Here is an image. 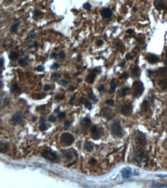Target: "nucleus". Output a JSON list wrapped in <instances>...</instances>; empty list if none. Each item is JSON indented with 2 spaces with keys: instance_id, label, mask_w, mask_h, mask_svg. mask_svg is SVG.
I'll list each match as a JSON object with an SVG mask.
<instances>
[{
  "instance_id": "nucleus-35",
  "label": "nucleus",
  "mask_w": 167,
  "mask_h": 188,
  "mask_svg": "<svg viewBox=\"0 0 167 188\" xmlns=\"http://www.w3.org/2000/svg\"><path fill=\"white\" fill-rule=\"evenodd\" d=\"M59 84L62 85V86H63V87H66V85L68 84V83H67V81L65 80V79H63V80H60V82H59Z\"/></svg>"
},
{
  "instance_id": "nucleus-64",
  "label": "nucleus",
  "mask_w": 167,
  "mask_h": 188,
  "mask_svg": "<svg viewBox=\"0 0 167 188\" xmlns=\"http://www.w3.org/2000/svg\"><path fill=\"white\" fill-rule=\"evenodd\" d=\"M166 55H167V49H166Z\"/></svg>"
},
{
  "instance_id": "nucleus-11",
  "label": "nucleus",
  "mask_w": 167,
  "mask_h": 188,
  "mask_svg": "<svg viewBox=\"0 0 167 188\" xmlns=\"http://www.w3.org/2000/svg\"><path fill=\"white\" fill-rule=\"evenodd\" d=\"M112 15V10L109 8H106V9H104L102 11V15L103 18L109 19L111 17Z\"/></svg>"
},
{
  "instance_id": "nucleus-41",
  "label": "nucleus",
  "mask_w": 167,
  "mask_h": 188,
  "mask_svg": "<svg viewBox=\"0 0 167 188\" xmlns=\"http://www.w3.org/2000/svg\"><path fill=\"white\" fill-rule=\"evenodd\" d=\"M59 58L64 59V58H65V56H66V54H65V53H64L63 51H62V52H60V53H59Z\"/></svg>"
},
{
  "instance_id": "nucleus-20",
  "label": "nucleus",
  "mask_w": 167,
  "mask_h": 188,
  "mask_svg": "<svg viewBox=\"0 0 167 188\" xmlns=\"http://www.w3.org/2000/svg\"><path fill=\"white\" fill-rule=\"evenodd\" d=\"M159 85L160 87L163 89H167V79H162L160 80V83H159Z\"/></svg>"
},
{
  "instance_id": "nucleus-29",
  "label": "nucleus",
  "mask_w": 167,
  "mask_h": 188,
  "mask_svg": "<svg viewBox=\"0 0 167 188\" xmlns=\"http://www.w3.org/2000/svg\"><path fill=\"white\" fill-rule=\"evenodd\" d=\"M46 129H47V127H46V125L45 124V123H41L40 127H39V130L44 131V130H46Z\"/></svg>"
},
{
  "instance_id": "nucleus-2",
  "label": "nucleus",
  "mask_w": 167,
  "mask_h": 188,
  "mask_svg": "<svg viewBox=\"0 0 167 188\" xmlns=\"http://www.w3.org/2000/svg\"><path fill=\"white\" fill-rule=\"evenodd\" d=\"M74 137L73 136L69 133H65L63 134H62L60 137V143L62 145H63L65 147H68L73 143Z\"/></svg>"
},
{
  "instance_id": "nucleus-47",
  "label": "nucleus",
  "mask_w": 167,
  "mask_h": 188,
  "mask_svg": "<svg viewBox=\"0 0 167 188\" xmlns=\"http://www.w3.org/2000/svg\"><path fill=\"white\" fill-rule=\"evenodd\" d=\"M80 102H81L82 103H83V104L85 105L86 103H88V100H87L86 99H85V98H81V99H80Z\"/></svg>"
},
{
  "instance_id": "nucleus-33",
  "label": "nucleus",
  "mask_w": 167,
  "mask_h": 188,
  "mask_svg": "<svg viewBox=\"0 0 167 188\" xmlns=\"http://www.w3.org/2000/svg\"><path fill=\"white\" fill-rule=\"evenodd\" d=\"M103 44H104V41L102 40V39H99V40H97V42H96V45L98 46H102Z\"/></svg>"
},
{
  "instance_id": "nucleus-42",
  "label": "nucleus",
  "mask_w": 167,
  "mask_h": 188,
  "mask_svg": "<svg viewBox=\"0 0 167 188\" xmlns=\"http://www.w3.org/2000/svg\"><path fill=\"white\" fill-rule=\"evenodd\" d=\"M60 74H59V73H55L53 75V78L54 79H59V78H60Z\"/></svg>"
},
{
  "instance_id": "nucleus-23",
  "label": "nucleus",
  "mask_w": 167,
  "mask_h": 188,
  "mask_svg": "<svg viewBox=\"0 0 167 188\" xmlns=\"http://www.w3.org/2000/svg\"><path fill=\"white\" fill-rule=\"evenodd\" d=\"M157 73L159 74V76L167 75V69H166V68H161L159 70H157Z\"/></svg>"
},
{
  "instance_id": "nucleus-61",
  "label": "nucleus",
  "mask_w": 167,
  "mask_h": 188,
  "mask_svg": "<svg viewBox=\"0 0 167 188\" xmlns=\"http://www.w3.org/2000/svg\"><path fill=\"white\" fill-rule=\"evenodd\" d=\"M34 46H36V47H37V46H38V44H37V43H36V42H35V43H34Z\"/></svg>"
},
{
  "instance_id": "nucleus-48",
  "label": "nucleus",
  "mask_w": 167,
  "mask_h": 188,
  "mask_svg": "<svg viewBox=\"0 0 167 188\" xmlns=\"http://www.w3.org/2000/svg\"><path fill=\"white\" fill-rule=\"evenodd\" d=\"M52 68H53V69H58V68H59V64L54 63L53 65L52 66Z\"/></svg>"
},
{
  "instance_id": "nucleus-9",
  "label": "nucleus",
  "mask_w": 167,
  "mask_h": 188,
  "mask_svg": "<svg viewBox=\"0 0 167 188\" xmlns=\"http://www.w3.org/2000/svg\"><path fill=\"white\" fill-rule=\"evenodd\" d=\"M112 114V109L109 107H103L100 111V115L106 118H109Z\"/></svg>"
},
{
  "instance_id": "nucleus-30",
  "label": "nucleus",
  "mask_w": 167,
  "mask_h": 188,
  "mask_svg": "<svg viewBox=\"0 0 167 188\" xmlns=\"http://www.w3.org/2000/svg\"><path fill=\"white\" fill-rule=\"evenodd\" d=\"M19 87L17 84H13V85H12L10 87V89L12 90V91H15V90H16V89H18Z\"/></svg>"
},
{
  "instance_id": "nucleus-39",
  "label": "nucleus",
  "mask_w": 167,
  "mask_h": 188,
  "mask_svg": "<svg viewBox=\"0 0 167 188\" xmlns=\"http://www.w3.org/2000/svg\"><path fill=\"white\" fill-rule=\"evenodd\" d=\"M65 116H66V113L63 112L62 113H59L58 114V117L59 118V119H63V118H64L65 117Z\"/></svg>"
},
{
  "instance_id": "nucleus-51",
  "label": "nucleus",
  "mask_w": 167,
  "mask_h": 188,
  "mask_svg": "<svg viewBox=\"0 0 167 188\" xmlns=\"http://www.w3.org/2000/svg\"><path fill=\"white\" fill-rule=\"evenodd\" d=\"M162 146L164 147V148L166 149V150H167V139L165 140L164 142H163V144H162Z\"/></svg>"
},
{
  "instance_id": "nucleus-10",
  "label": "nucleus",
  "mask_w": 167,
  "mask_h": 188,
  "mask_svg": "<svg viewBox=\"0 0 167 188\" xmlns=\"http://www.w3.org/2000/svg\"><path fill=\"white\" fill-rule=\"evenodd\" d=\"M146 59L150 63H156L159 61L158 56L154 55V54H149V55H147Z\"/></svg>"
},
{
  "instance_id": "nucleus-3",
  "label": "nucleus",
  "mask_w": 167,
  "mask_h": 188,
  "mask_svg": "<svg viewBox=\"0 0 167 188\" xmlns=\"http://www.w3.org/2000/svg\"><path fill=\"white\" fill-rule=\"evenodd\" d=\"M144 90V87L142 82L136 81L132 84V94L135 97H139L141 96Z\"/></svg>"
},
{
  "instance_id": "nucleus-36",
  "label": "nucleus",
  "mask_w": 167,
  "mask_h": 188,
  "mask_svg": "<svg viewBox=\"0 0 167 188\" xmlns=\"http://www.w3.org/2000/svg\"><path fill=\"white\" fill-rule=\"evenodd\" d=\"M36 36V33H34L33 32H31L28 35V39H33Z\"/></svg>"
},
{
  "instance_id": "nucleus-6",
  "label": "nucleus",
  "mask_w": 167,
  "mask_h": 188,
  "mask_svg": "<svg viewBox=\"0 0 167 188\" xmlns=\"http://www.w3.org/2000/svg\"><path fill=\"white\" fill-rule=\"evenodd\" d=\"M132 111V106L130 103L124 104L121 108V113L125 116H129Z\"/></svg>"
},
{
  "instance_id": "nucleus-12",
  "label": "nucleus",
  "mask_w": 167,
  "mask_h": 188,
  "mask_svg": "<svg viewBox=\"0 0 167 188\" xmlns=\"http://www.w3.org/2000/svg\"><path fill=\"white\" fill-rule=\"evenodd\" d=\"M122 177L124 178V179H127V178L130 177V176H131V170L130 169H123V170H122Z\"/></svg>"
},
{
  "instance_id": "nucleus-55",
  "label": "nucleus",
  "mask_w": 167,
  "mask_h": 188,
  "mask_svg": "<svg viewBox=\"0 0 167 188\" xmlns=\"http://www.w3.org/2000/svg\"><path fill=\"white\" fill-rule=\"evenodd\" d=\"M120 45H121V44H120V43H119V42H117V43H115V46H116V47H117V48H119Z\"/></svg>"
},
{
  "instance_id": "nucleus-5",
  "label": "nucleus",
  "mask_w": 167,
  "mask_h": 188,
  "mask_svg": "<svg viewBox=\"0 0 167 188\" xmlns=\"http://www.w3.org/2000/svg\"><path fill=\"white\" fill-rule=\"evenodd\" d=\"M23 121V113L21 111H18L15 113V114L13 116V118L11 119V122L14 125L19 124Z\"/></svg>"
},
{
  "instance_id": "nucleus-52",
  "label": "nucleus",
  "mask_w": 167,
  "mask_h": 188,
  "mask_svg": "<svg viewBox=\"0 0 167 188\" xmlns=\"http://www.w3.org/2000/svg\"><path fill=\"white\" fill-rule=\"evenodd\" d=\"M126 59L127 60H130L132 59V56L130 54H127L126 56Z\"/></svg>"
},
{
  "instance_id": "nucleus-15",
  "label": "nucleus",
  "mask_w": 167,
  "mask_h": 188,
  "mask_svg": "<svg viewBox=\"0 0 167 188\" xmlns=\"http://www.w3.org/2000/svg\"><path fill=\"white\" fill-rule=\"evenodd\" d=\"M102 133H103V132H102V129H97L96 132L92 133V137H93L95 140H97V139H99V138L101 137Z\"/></svg>"
},
{
  "instance_id": "nucleus-22",
  "label": "nucleus",
  "mask_w": 167,
  "mask_h": 188,
  "mask_svg": "<svg viewBox=\"0 0 167 188\" xmlns=\"http://www.w3.org/2000/svg\"><path fill=\"white\" fill-rule=\"evenodd\" d=\"M19 57V53H15V52H13L12 53L9 55V59H10L11 60H13V61H15Z\"/></svg>"
},
{
  "instance_id": "nucleus-38",
  "label": "nucleus",
  "mask_w": 167,
  "mask_h": 188,
  "mask_svg": "<svg viewBox=\"0 0 167 188\" xmlns=\"http://www.w3.org/2000/svg\"><path fill=\"white\" fill-rule=\"evenodd\" d=\"M33 97H34V98H36V99H41V98L44 97V96H43V95L42 96V95H39V94H36V95H33Z\"/></svg>"
},
{
  "instance_id": "nucleus-53",
  "label": "nucleus",
  "mask_w": 167,
  "mask_h": 188,
  "mask_svg": "<svg viewBox=\"0 0 167 188\" xmlns=\"http://www.w3.org/2000/svg\"><path fill=\"white\" fill-rule=\"evenodd\" d=\"M51 58H52V59H56V58H57V54L55 53H53L52 55H51Z\"/></svg>"
},
{
  "instance_id": "nucleus-56",
  "label": "nucleus",
  "mask_w": 167,
  "mask_h": 188,
  "mask_svg": "<svg viewBox=\"0 0 167 188\" xmlns=\"http://www.w3.org/2000/svg\"><path fill=\"white\" fill-rule=\"evenodd\" d=\"M56 99H63V96H57V97H56Z\"/></svg>"
},
{
  "instance_id": "nucleus-54",
  "label": "nucleus",
  "mask_w": 167,
  "mask_h": 188,
  "mask_svg": "<svg viewBox=\"0 0 167 188\" xmlns=\"http://www.w3.org/2000/svg\"><path fill=\"white\" fill-rule=\"evenodd\" d=\"M127 33H133V29H127L126 30Z\"/></svg>"
},
{
  "instance_id": "nucleus-4",
  "label": "nucleus",
  "mask_w": 167,
  "mask_h": 188,
  "mask_svg": "<svg viewBox=\"0 0 167 188\" xmlns=\"http://www.w3.org/2000/svg\"><path fill=\"white\" fill-rule=\"evenodd\" d=\"M43 157L46 159V160H49L51 162H57V160H59L58 157L56 154V153H54L53 151H52L51 149L48 148L47 150H46L42 154Z\"/></svg>"
},
{
  "instance_id": "nucleus-19",
  "label": "nucleus",
  "mask_w": 167,
  "mask_h": 188,
  "mask_svg": "<svg viewBox=\"0 0 167 188\" xmlns=\"http://www.w3.org/2000/svg\"><path fill=\"white\" fill-rule=\"evenodd\" d=\"M116 88V83L115 80L112 79V80L110 82V89H109V93H112L115 91Z\"/></svg>"
},
{
  "instance_id": "nucleus-26",
  "label": "nucleus",
  "mask_w": 167,
  "mask_h": 188,
  "mask_svg": "<svg viewBox=\"0 0 167 188\" xmlns=\"http://www.w3.org/2000/svg\"><path fill=\"white\" fill-rule=\"evenodd\" d=\"M83 123L85 125H86V126H88V125L91 123V120H90V119L88 118V117H85V118L83 119Z\"/></svg>"
},
{
  "instance_id": "nucleus-37",
  "label": "nucleus",
  "mask_w": 167,
  "mask_h": 188,
  "mask_svg": "<svg viewBox=\"0 0 167 188\" xmlns=\"http://www.w3.org/2000/svg\"><path fill=\"white\" fill-rule=\"evenodd\" d=\"M97 129H98V127H97V126H96V125H94V126H92V128L90 129V130H91V133H92L96 132V130H97Z\"/></svg>"
},
{
  "instance_id": "nucleus-1",
  "label": "nucleus",
  "mask_w": 167,
  "mask_h": 188,
  "mask_svg": "<svg viewBox=\"0 0 167 188\" xmlns=\"http://www.w3.org/2000/svg\"><path fill=\"white\" fill-rule=\"evenodd\" d=\"M112 134L115 137L120 138L123 135V130L118 120H115L111 125Z\"/></svg>"
},
{
  "instance_id": "nucleus-62",
  "label": "nucleus",
  "mask_w": 167,
  "mask_h": 188,
  "mask_svg": "<svg viewBox=\"0 0 167 188\" xmlns=\"http://www.w3.org/2000/svg\"><path fill=\"white\" fill-rule=\"evenodd\" d=\"M164 64H165V65H167V59L164 61Z\"/></svg>"
},
{
  "instance_id": "nucleus-50",
  "label": "nucleus",
  "mask_w": 167,
  "mask_h": 188,
  "mask_svg": "<svg viewBox=\"0 0 167 188\" xmlns=\"http://www.w3.org/2000/svg\"><path fill=\"white\" fill-rule=\"evenodd\" d=\"M99 90L101 93H102L104 92V90H105V87H104V86H100V87L99 88Z\"/></svg>"
},
{
  "instance_id": "nucleus-14",
  "label": "nucleus",
  "mask_w": 167,
  "mask_h": 188,
  "mask_svg": "<svg viewBox=\"0 0 167 188\" xmlns=\"http://www.w3.org/2000/svg\"><path fill=\"white\" fill-rule=\"evenodd\" d=\"M19 24H20V21L18 19H15V23H14V24L11 26L10 28L11 32H12V33H14V32H15V31L17 30V29H18V26Z\"/></svg>"
},
{
  "instance_id": "nucleus-34",
  "label": "nucleus",
  "mask_w": 167,
  "mask_h": 188,
  "mask_svg": "<svg viewBox=\"0 0 167 188\" xmlns=\"http://www.w3.org/2000/svg\"><path fill=\"white\" fill-rule=\"evenodd\" d=\"M89 97L90 98V99H94V100L96 101V97H95V95L93 94L92 91H90V93H89Z\"/></svg>"
},
{
  "instance_id": "nucleus-8",
  "label": "nucleus",
  "mask_w": 167,
  "mask_h": 188,
  "mask_svg": "<svg viewBox=\"0 0 167 188\" xmlns=\"http://www.w3.org/2000/svg\"><path fill=\"white\" fill-rule=\"evenodd\" d=\"M136 140L137 141V143H139V146H145L146 144V139L145 137V136L141 133H139V134L138 136H136Z\"/></svg>"
},
{
  "instance_id": "nucleus-31",
  "label": "nucleus",
  "mask_w": 167,
  "mask_h": 188,
  "mask_svg": "<svg viewBox=\"0 0 167 188\" xmlns=\"http://www.w3.org/2000/svg\"><path fill=\"white\" fill-rule=\"evenodd\" d=\"M83 7L84 9H86V10H89L91 9V5L89 3H85L83 5Z\"/></svg>"
},
{
  "instance_id": "nucleus-27",
  "label": "nucleus",
  "mask_w": 167,
  "mask_h": 188,
  "mask_svg": "<svg viewBox=\"0 0 167 188\" xmlns=\"http://www.w3.org/2000/svg\"><path fill=\"white\" fill-rule=\"evenodd\" d=\"M150 187H167L166 185H163V184H152Z\"/></svg>"
},
{
  "instance_id": "nucleus-46",
  "label": "nucleus",
  "mask_w": 167,
  "mask_h": 188,
  "mask_svg": "<svg viewBox=\"0 0 167 188\" xmlns=\"http://www.w3.org/2000/svg\"><path fill=\"white\" fill-rule=\"evenodd\" d=\"M49 121H50V122H56V118L54 117V116H51V117H49Z\"/></svg>"
},
{
  "instance_id": "nucleus-57",
  "label": "nucleus",
  "mask_w": 167,
  "mask_h": 188,
  "mask_svg": "<svg viewBox=\"0 0 167 188\" xmlns=\"http://www.w3.org/2000/svg\"><path fill=\"white\" fill-rule=\"evenodd\" d=\"M3 65H4V59L2 58L1 59V66L3 67Z\"/></svg>"
},
{
  "instance_id": "nucleus-45",
  "label": "nucleus",
  "mask_w": 167,
  "mask_h": 188,
  "mask_svg": "<svg viewBox=\"0 0 167 188\" xmlns=\"http://www.w3.org/2000/svg\"><path fill=\"white\" fill-rule=\"evenodd\" d=\"M85 107H86L88 109H89V110L92 109V104L90 103H89V102H88L87 103H86V104H85Z\"/></svg>"
},
{
  "instance_id": "nucleus-21",
  "label": "nucleus",
  "mask_w": 167,
  "mask_h": 188,
  "mask_svg": "<svg viewBox=\"0 0 167 188\" xmlns=\"http://www.w3.org/2000/svg\"><path fill=\"white\" fill-rule=\"evenodd\" d=\"M19 63L20 64L21 66H25L27 64H28V57H25V58L20 59L19 60Z\"/></svg>"
},
{
  "instance_id": "nucleus-7",
  "label": "nucleus",
  "mask_w": 167,
  "mask_h": 188,
  "mask_svg": "<svg viewBox=\"0 0 167 188\" xmlns=\"http://www.w3.org/2000/svg\"><path fill=\"white\" fill-rule=\"evenodd\" d=\"M64 155L69 160H72L73 158L77 157V153L75 150H63Z\"/></svg>"
},
{
  "instance_id": "nucleus-44",
  "label": "nucleus",
  "mask_w": 167,
  "mask_h": 188,
  "mask_svg": "<svg viewBox=\"0 0 167 188\" xmlns=\"http://www.w3.org/2000/svg\"><path fill=\"white\" fill-rule=\"evenodd\" d=\"M128 77H129V75H128V73H122V75L120 76V78H123V79H127Z\"/></svg>"
},
{
  "instance_id": "nucleus-17",
  "label": "nucleus",
  "mask_w": 167,
  "mask_h": 188,
  "mask_svg": "<svg viewBox=\"0 0 167 188\" xmlns=\"http://www.w3.org/2000/svg\"><path fill=\"white\" fill-rule=\"evenodd\" d=\"M132 74L133 77H139L140 75V69L138 66H135L134 68L132 69Z\"/></svg>"
},
{
  "instance_id": "nucleus-32",
  "label": "nucleus",
  "mask_w": 167,
  "mask_h": 188,
  "mask_svg": "<svg viewBox=\"0 0 167 188\" xmlns=\"http://www.w3.org/2000/svg\"><path fill=\"white\" fill-rule=\"evenodd\" d=\"M41 14V12L39 9H36V10L34 11V18H36V17H38L39 15Z\"/></svg>"
},
{
  "instance_id": "nucleus-63",
  "label": "nucleus",
  "mask_w": 167,
  "mask_h": 188,
  "mask_svg": "<svg viewBox=\"0 0 167 188\" xmlns=\"http://www.w3.org/2000/svg\"><path fill=\"white\" fill-rule=\"evenodd\" d=\"M133 11H136V8H134V9H133Z\"/></svg>"
},
{
  "instance_id": "nucleus-16",
  "label": "nucleus",
  "mask_w": 167,
  "mask_h": 188,
  "mask_svg": "<svg viewBox=\"0 0 167 188\" xmlns=\"http://www.w3.org/2000/svg\"><path fill=\"white\" fill-rule=\"evenodd\" d=\"M84 149L88 152H91L93 150V144L91 142H86L84 144Z\"/></svg>"
},
{
  "instance_id": "nucleus-60",
  "label": "nucleus",
  "mask_w": 167,
  "mask_h": 188,
  "mask_svg": "<svg viewBox=\"0 0 167 188\" xmlns=\"http://www.w3.org/2000/svg\"><path fill=\"white\" fill-rule=\"evenodd\" d=\"M91 162L92 163H96V160H95V159H93V158H92V160H91Z\"/></svg>"
},
{
  "instance_id": "nucleus-13",
  "label": "nucleus",
  "mask_w": 167,
  "mask_h": 188,
  "mask_svg": "<svg viewBox=\"0 0 167 188\" xmlns=\"http://www.w3.org/2000/svg\"><path fill=\"white\" fill-rule=\"evenodd\" d=\"M155 7L156 9L157 10H161L164 7V3L162 2V0H158L155 2Z\"/></svg>"
},
{
  "instance_id": "nucleus-59",
  "label": "nucleus",
  "mask_w": 167,
  "mask_h": 188,
  "mask_svg": "<svg viewBox=\"0 0 167 188\" xmlns=\"http://www.w3.org/2000/svg\"><path fill=\"white\" fill-rule=\"evenodd\" d=\"M74 99H75V97H73V98H71V100H70V103H73Z\"/></svg>"
},
{
  "instance_id": "nucleus-25",
  "label": "nucleus",
  "mask_w": 167,
  "mask_h": 188,
  "mask_svg": "<svg viewBox=\"0 0 167 188\" xmlns=\"http://www.w3.org/2000/svg\"><path fill=\"white\" fill-rule=\"evenodd\" d=\"M128 90H129V89H128L127 87H123V88L120 89V91H119V93H120V95H121L122 97H125V96H126V95L127 94V92H128Z\"/></svg>"
},
{
  "instance_id": "nucleus-24",
  "label": "nucleus",
  "mask_w": 167,
  "mask_h": 188,
  "mask_svg": "<svg viewBox=\"0 0 167 188\" xmlns=\"http://www.w3.org/2000/svg\"><path fill=\"white\" fill-rule=\"evenodd\" d=\"M7 148H8V147H7V144H6V143H3V142L1 143V149H0V150H1V153H3L6 152Z\"/></svg>"
},
{
  "instance_id": "nucleus-28",
  "label": "nucleus",
  "mask_w": 167,
  "mask_h": 188,
  "mask_svg": "<svg viewBox=\"0 0 167 188\" xmlns=\"http://www.w3.org/2000/svg\"><path fill=\"white\" fill-rule=\"evenodd\" d=\"M106 103L107 105H109V106H111V107L114 106V101L112 99H107L106 101Z\"/></svg>"
},
{
  "instance_id": "nucleus-43",
  "label": "nucleus",
  "mask_w": 167,
  "mask_h": 188,
  "mask_svg": "<svg viewBox=\"0 0 167 188\" xmlns=\"http://www.w3.org/2000/svg\"><path fill=\"white\" fill-rule=\"evenodd\" d=\"M36 70L39 72H43L44 70V66H39L37 68H36Z\"/></svg>"
},
{
  "instance_id": "nucleus-18",
  "label": "nucleus",
  "mask_w": 167,
  "mask_h": 188,
  "mask_svg": "<svg viewBox=\"0 0 167 188\" xmlns=\"http://www.w3.org/2000/svg\"><path fill=\"white\" fill-rule=\"evenodd\" d=\"M95 77H96V75L94 73H90L89 76H87V78H86V81L87 83H92L95 80Z\"/></svg>"
},
{
  "instance_id": "nucleus-58",
  "label": "nucleus",
  "mask_w": 167,
  "mask_h": 188,
  "mask_svg": "<svg viewBox=\"0 0 167 188\" xmlns=\"http://www.w3.org/2000/svg\"><path fill=\"white\" fill-rule=\"evenodd\" d=\"M45 123V119H43V118H41L40 119V123Z\"/></svg>"
},
{
  "instance_id": "nucleus-40",
  "label": "nucleus",
  "mask_w": 167,
  "mask_h": 188,
  "mask_svg": "<svg viewBox=\"0 0 167 188\" xmlns=\"http://www.w3.org/2000/svg\"><path fill=\"white\" fill-rule=\"evenodd\" d=\"M70 125H71V122L69 121V120H67V121H66V122L64 123V127H66V128H68V127H70Z\"/></svg>"
},
{
  "instance_id": "nucleus-49",
  "label": "nucleus",
  "mask_w": 167,
  "mask_h": 188,
  "mask_svg": "<svg viewBox=\"0 0 167 188\" xmlns=\"http://www.w3.org/2000/svg\"><path fill=\"white\" fill-rule=\"evenodd\" d=\"M50 89H51V87L49 86V85H48V84L45 85V87H44V89H45L46 91H48V90H49Z\"/></svg>"
}]
</instances>
